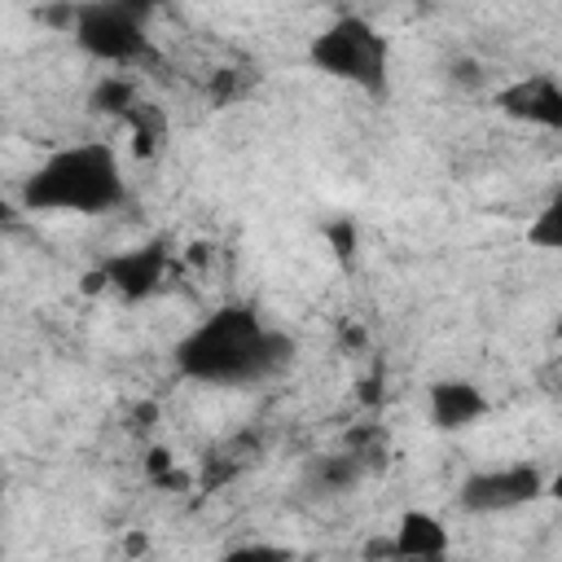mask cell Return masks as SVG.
<instances>
[{"instance_id":"1","label":"cell","mask_w":562,"mask_h":562,"mask_svg":"<svg viewBox=\"0 0 562 562\" xmlns=\"http://www.w3.org/2000/svg\"><path fill=\"white\" fill-rule=\"evenodd\" d=\"M290 338L268 329L250 307H220L176 342V373L211 386H246L290 360Z\"/></svg>"},{"instance_id":"2","label":"cell","mask_w":562,"mask_h":562,"mask_svg":"<svg viewBox=\"0 0 562 562\" xmlns=\"http://www.w3.org/2000/svg\"><path fill=\"white\" fill-rule=\"evenodd\" d=\"M123 198H127V184H123L119 154L97 140L48 154L22 184V206H31V211L105 215Z\"/></svg>"},{"instance_id":"3","label":"cell","mask_w":562,"mask_h":562,"mask_svg":"<svg viewBox=\"0 0 562 562\" xmlns=\"http://www.w3.org/2000/svg\"><path fill=\"white\" fill-rule=\"evenodd\" d=\"M312 66L342 79V83H356L364 92H386V35H378V26H369L364 18L356 13H342L334 18L307 48Z\"/></svg>"},{"instance_id":"4","label":"cell","mask_w":562,"mask_h":562,"mask_svg":"<svg viewBox=\"0 0 562 562\" xmlns=\"http://www.w3.org/2000/svg\"><path fill=\"white\" fill-rule=\"evenodd\" d=\"M149 9L145 4H127V0H105V4H75V22L70 35L75 44L110 66H136V61H154V44L145 31Z\"/></svg>"},{"instance_id":"5","label":"cell","mask_w":562,"mask_h":562,"mask_svg":"<svg viewBox=\"0 0 562 562\" xmlns=\"http://www.w3.org/2000/svg\"><path fill=\"white\" fill-rule=\"evenodd\" d=\"M544 492V474L531 461L518 465H496V470H479L461 483V509L470 514H501V509H518L531 505Z\"/></svg>"},{"instance_id":"6","label":"cell","mask_w":562,"mask_h":562,"mask_svg":"<svg viewBox=\"0 0 562 562\" xmlns=\"http://www.w3.org/2000/svg\"><path fill=\"white\" fill-rule=\"evenodd\" d=\"M171 272V250L162 241H145V246H132V250H119L110 255L101 268H97V281L119 290L123 299H149Z\"/></svg>"},{"instance_id":"7","label":"cell","mask_w":562,"mask_h":562,"mask_svg":"<svg viewBox=\"0 0 562 562\" xmlns=\"http://www.w3.org/2000/svg\"><path fill=\"white\" fill-rule=\"evenodd\" d=\"M496 105L509 119L536 123V127H562V83L553 75H527L496 92Z\"/></svg>"},{"instance_id":"8","label":"cell","mask_w":562,"mask_h":562,"mask_svg":"<svg viewBox=\"0 0 562 562\" xmlns=\"http://www.w3.org/2000/svg\"><path fill=\"white\" fill-rule=\"evenodd\" d=\"M426 408H430V422L439 430H465V426H474L487 413V395L474 382L443 378V382H435L426 391Z\"/></svg>"},{"instance_id":"9","label":"cell","mask_w":562,"mask_h":562,"mask_svg":"<svg viewBox=\"0 0 562 562\" xmlns=\"http://www.w3.org/2000/svg\"><path fill=\"white\" fill-rule=\"evenodd\" d=\"M391 549L408 562H439L448 553V527L435 518V514H422V509H408L395 527V540Z\"/></svg>"},{"instance_id":"10","label":"cell","mask_w":562,"mask_h":562,"mask_svg":"<svg viewBox=\"0 0 562 562\" xmlns=\"http://www.w3.org/2000/svg\"><path fill=\"white\" fill-rule=\"evenodd\" d=\"M364 470H369V465H364L356 452H329V457H316V461H312L307 483H312L316 492L334 496V492H351V487L364 479Z\"/></svg>"},{"instance_id":"11","label":"cell","mask_w":562,"mask_h":562,"mask_svg":"<svg viewBox=\"0 0 562 562\" xmlns=\"http://www.w3.org/2000/svg\"><path fill=\"white\" fill-rule=\"evenodd\" d=\"M92 110L127 119V114L136 110V83H132L127 75H105V79L92 88Z\"/></svg>"},{"instance_id":"12","label":"cell","mask_w":562,"mask_h":562,"mask_svg":"<svg viewBox=\"0 0 562 562\" xmlns=\"http://www.w3.org/2000/svg\"><path fill=\"white\" fill-rule=\"evenodd\" d=\"M527 241H531V246H544V250L562 246V206H558V202H549V206L540 211V220L527 228Z\"/></svg>"},{"instance_id":"13","label":"cell","mask_w":562,"mask_h":562,"mask_svg":"<svg viewBox=\"0 0 562 562\" xmlns=\"http://www.w3.org/2000/svg\"><path fill=\"white\" fill-rule=\"evenodd\" d=\"M325 237H329V246H334V255L342 259V263H351L356 259V224L342 215V220H334L329 228H325Z\"/></svg>"},{"instance_id":"14","label":"cell","mask_w":562,"mask_h":562,"mask_svg":"<svg viewBox=\"0 0 562 562\" xmlns=\"http://www.w3.org/2000/svg\"><path fill=\"white\" fill-rule=\"evenodd\" d=\"M220 562H290V553L285 549H272V544H237Z\"/></svg>"},{"instance_id":"15","label":"cell","mask_w":562,"mask_h":562,"mask_svg":"<svg viewBox=\"0 0 562 562\" xmlns=\"http://www.w3.org/2000/svg\"><path fill=\"white\" fill-rule=\"evenodd\" d=\"M176 470V457L167 452V448H149L145 452V474H149V483H158L162 474H171Z\"/></svg>"},{"instance_id":"16","label":"cell","mask_w":562,"mask_h":562,"mask_svg":"<svg viewBox=\"0 0 562 562\" xmlns=\"http://www.w3.org/2000/svg\"><path fill=\"white\" fill-rule=\"evenodd\" d=\"M452 79L465 83V88H479V83H483V75H479L474 61H452Z\"/></svg>"},{"instance_id":"17","label":"cell","mask_w":562,"mask_h":562,"mask_svg":"<svg viewBox=\"0 0 562 562\" xmlns=\"http://www.w3.org/2000/svg\"><path fill=\"white\" fill-rule=\"evenodd\" d=\"M369 338H364V329L360 325H342V347H364Z\"/></svg>"},{"instance_id":"18","label":"cell","mask_w":562,"mask_h":562,"mask_svg":"<svg viewBox=\"0 0 562 562\" xmlns=\"http://www.w3.org/2000/svg\"><path fill=\"white\" fill-rule=\"evenodd\" d=\"M360 400H364V404H378V400H382V391H378V378H364V382H360Z\"/></svg>"},{"instance_id":"19","label":"cell","mask_w":562,"mask_h":562,"mask_svg":"<svg viewBox=\"0 0 562 562\" xmlns=\"http://www.w3.org/2000/svg\"><path fill=\"white\" fill-rule=\"evenodd\" d=\"M127 553H145V536L132 531V536H127Z\"/></svg>"},{"instance_id":"20","label":"cell","mask_w":562,"mask_h":562,"mask_svg":"<svg viewBox=\"0 0 562 562\" xmlns=\"http://www.w3.org/2000/svg\"><path fill=\"white\" fill-rule=\"evenodd\" d=\"M0 224H13V211H9V202H0Z\"/></svg>"}]
</instances>
